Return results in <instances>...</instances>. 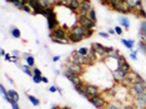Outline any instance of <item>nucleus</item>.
I'll use <instances>...</instances> for the list:
<instances>
[{
	"instance_id": "2f4dec72",
	"label": "nucleus",
	"mask_w": 146,
	"mask_h": 109,
	"mask_svg": "<svg viewBox=\"0 0 146 109\" xmlns=\"http://www.w3.org/2000/svg\"><path fill=\"white\" fill-rule=\"evenodd\" d=\"M10 3H13V4H14V5L16 6V8H19V9H23V6L25 5L24 3L21 1V0H11Z\"/></svg>"
},
{
	"instance_id": "dca6fc26",
	"label": "nucleus",
	"mask_w": 146,
	"mask_h": 109,
	"mask_svg": "<svg viewBox=\"0 0 146 109\" xmlns=\"http://www.w3.org/2000/svg\"><path fill=\"white\" fill-rule=\"evenodd\" d=\"M115 11H119L121 14H127V13H132V9L130 8L127 1H121V4L119 5V8L116 9Z\"/></svg>"
},
{
	"instance_id": "6e6d98bb",
	"label": "nucleus",
	"mask_w": 146,
	"mask_h": 109,
	"mask_svg": "<svg viewBox=\"0 0 146 109\" xmlns=\"http://www.w3.org/2000/svg\"><path fill=\"white\" fill-rule=\"evenodd\" d=\"M80 3H84V1H90V0H79Z\"/></svg>"
},
{
	"instance_id": "7ed1b4c3",
	"label": "nucleus",
	"mask_w": 146,
	"mask_h": 109,
	"mask_svg": "<svg viewBox=\"0 0 146 109\" xmlns=\"http://www.w3.org/2000/svg\"><path fill=\"white\" fill-rule=\"evenodd\" d=\"M78 24L85 26L86 29H92V30H94L95 26H96V21L91 20V19L89 18L88 15H81V14H79V16H78Z\"/></svg>"
},
{
	"instance_id": "a211bd4d",
	"label": "nucleus",
	"mask_w": 146,
	"mask_h": 109,
	"mask_svg": "<svg viewBox=\"0 0 146 109\" xmlns=\"http://www.w3.org/2000/svg\"><path fill=\"white\" fill-rule=\"evenodd\" d=\"M82 39H84V38H81V36L74 34L71 30L68 31V40L70 41V43H79V41H81Z\"/></svg>"
},
{
	"instance_id": "4d7b16f0",
	"label": "nucleus",
	"mask_w": 146,
	"mask_h": 109,
	"mask_svg": "<svg viewBox=\"0 0 146 109\" xmlns=\"http://www.w3.org/2000/svg\"><path fill=\"white\" fill-rule=\"evenodd\" d=\"M51 109H60V107H52Z\"/></svg>"
},
{
	"instance_id": "ea45409f",
	"label": "nucleus",
	"mask_w": 146,
	"mask_h": 109,
	"mask_svg": "<svg viewBox=\"0 0 146 109\" xmlns=\"http://www.w3.org/2000/svg\"><path fill=\"white\" fill-rule=\"evenodd\" d=\"M137 15L141 16V18H144V19H146V11L144 10V9H140V10L137 11Z\"/></svg>"
},
{
	"instance_id": "f704fd0d",
	"label": "nucleus",
	"mask_w": 146,
	"mask_h": 109,
	"mask_svg": "<svg viewBox=\"0 0 146 109\" xmlns=\"http://www.w3.org/2000/svg\"><path fill=\"white\" fill-rule=\"evenodd\" d=\"M89 50H90V49H88V48H79L78 49V51L80 53L81 55H84V57H86V55L89 54Z\"/></svg>"
},
{
	"instance_id": "b1692460",
	"label": "nucleus",
	"mask_w": 146,
	"mask_h": 109,
	"mask_svg": "<svg viewBox=\"0 0 146 109\" xmlns=\"http://www.w3.org/2000/svg\"><path fill=\"white\" fill-rule=\"evenodd\" d=\"M108 58L109 59H116V60H117V59L120 58V51L116 50V49H112V50L108 54Z\"/></svg>"
},
{
	"instance_id": "20e7f679",
	"label": "nucleus",
	"mask_w": 146,
	"mask_h": 109,
	"mask_svg": "<svg viewBox=\"0 0 146 109\" xmlns=\"http://www.w3.org/2000/svg\"><path fill=\"white\" fill-rule=\"evenodd\" d=\"M89 102H90V103L94 105L95 108H98V109H105V108H106V105H108V102L105 100L104 97H102L101 94L91 97L90 99H89Z\"/></svg>"
},
{
	"instance_id": "2eb2a0df",
	"label": "nucleus",
	"mask_w": 146,
	"mask_h": 109,
	"mask_svg": "<svg viewBox=\"0 0 146 109\" xmlns=\"http://www.w3.org/2000/svg\"><path fill=\"white\" fill-rule=\"evenodd\" d=\"M91 1H84V3H81V5H80V9H79V14H81V15H88L89 14V11L91 10Z\"/></svg>"
},
{
	"instance_id": "f257e3e1",
	"label": "nucleus",
	"mask_w": 146,
	"mask_h": 109,
	"mask_svg": "<svg viewBox=\"0 0 146 109\" xmlns=\"http://www.w3.org/2000/svg\"><path fill=\"white\" fill-rule=\"evenodd\" d=\"M71 31L76 35L81 36V38H90L94 30H92V29H86L85 26H82L80 24H75L71 26Z\"/></svg>"
},
{
	"instance_id": "9b49d317",
	"label": "nucleus",
	"mask_w": 146,
	"mask_h": 109,
	"mask_svg": "<svg viewBox=\"0 0 146 109\" xmlns=\"http://www.w3.org/2000/svg\"><path fill=\"white\" fill-rule=\"evenodd\" d=\"M126 77H127V73H125L124 70H121V69H119V68L115 69L114 73H112V78H114V80L119 84H121Z\"/></svg>"
},
{
	"instance_id": "49530a36",
	"label": "nucleus",
	"mask_w": 146,
	"mask_h": 109,
	"mask_svg": "<svg viewBox=\"0 0 146 109\" xmlns=\"http://www.w3.org/2000/svg\"><path fill=\"white\" fill-rule=\"evenodd\" d=\"M49 92L55 93V92H58V87H50V88H49Z\"/></svg>"
},
{
	"instance_id": "f8f14e48",
	"label": "nucleus",
	"mask_w": 146,
	"mask_h": 109,
	"mask_svg": "<svg viewBox=\"0 0 146 109\" xmlns=\"http://www.w3.org/2000/svg\"><path fill=\"white\" fill-rule=\"evenodd\" d=\"M28 5L33 9V14H34V15L40 14L41 10H42V6H41L40 3H39V0H29V4Z\"/></svg>"
},
{
	"instance_id": "c03bdc74",
	"label": "nucleus",
	"mask_w": 146,
	"mask_h": 109,
	"mask_svg": "<svg viewBox=\"0 0 146 109\" xmlns=\"http://www.w3.org/2000/svg\"><path fill=\"white\" fill-rule=\"evenodd\" d=\"M122 109H136L134 104H126V105H122Z\"/></svg>"
},
{
	"instance_id": "c9c22d12",
	"label": "nucleus",
	"mask_w": 146,
	"mask_h": 109,
	"mask_svg": "<svg viewBox=\"0 0 146 109\" xmlns=\"http://www.w3.org/2000/svg\"><path fill=\"white\" fill-rule=\"evenodd\" d=\"M54 43H58V44H69V40H65V39H51Z\"/></svg>"
},
{
	"instance_id": "c756f323",
	"label": "nucleus",
	"mask_w": 146,
	"mask_h": 109,
	"mask_svg": "<svg viewBox=\"0 0 146 109\" xmlns=\"http://www.w3.org/2000/svg\"><path fill=\"white\" fill-rule=\"evenodd\" d=\"M120 4H121V0H110V4L109 5H110V8L112 10H116Z\"/></svg>"
},
{
	"instance_id": "3c124183",
	"label": "nucleus",
	"mask_w": 146,
	"mask_h": 109,
	"mask_svg": "<svg viewBox=\"0 0 146 109\" xmlns=\"http://www.w3.org/2000/svg\"><path fill=\"white\" fill-rule=\"evenodd\" d=\"M41 80H42V83H48V82H49V80H48V78H45V77H42V78H41Z\"/></svg>"
},
{
	"instance_id": "13d9d810",
	"label": "nucleus",
	"mask_w": 146,
	"mask_h": 109,
	"mask_svg": "<svg viewBox=\"0 0 146 109\" xmlns=\"http://www.w3.org/2000/svg\"><path fill=\"white\" fill-rule=\"evenodd\" d=\"M6 1H8V3H10V1H11V0H6Z\"/></svg>"
},
{
	"instance_id": "a19ab883",
	"label": "nucleus",
	"mask_w": 146,
	"mask_h": 109,
	"mask_svg": "<svg viewBox=\"0 0 146 109\" xmlns=\"http://www.w3.org/2000/svg\"><path fill=\"white\" fill-rule=\"evenodd\" d=\"M114 29H115V33H116L117 35H121V34H122V28H121L120 25H119V26H115Z\"/></svg>"
},
{
	"instance_id": "0eeeda50",
	"label": "nucleus",
	"mask_w": 146,
	"mask_h": 109,
	"mask_svg": "<svg viewBox=\"0 0 146 109\" xmlns=\"http://www.w3.org/2000/svg\"><path fill=\"white\" fill-rule=\"evenodd\" d=\"M65 65H66V69H68V70L75 73V74H78V75H81L82 73H84V65L76 64V63H74L72 60H68V63H66Z\"/></svg>"
},
{
	"instance_id": "6ab92c4d",
	"label": "nucleus",
	"mask_w": 146,
	"mask_h": 109,
	"mask_svg": "<svg viewBox=\"0 0 146 109\" xmlns=\"http://www.w3.org/2000/svg\"><path fill=\"white\" fill-rule=\"evenodd\" d=\"M42 8H48V6H54L58 4V0H39Z\"/></svg>"
},
{
	"instance_id": "052dcab7",
	"label": "nucleus",
	"mask_w": 146,
	"mask_h": 109,
	"mask_svg": "<svg viewBox=\"0 0 146 109\" xmlns=\"http://www.w3.org/2000/svg\"><path fill=\"white\" fill-rule=\"evenodd\" d=\"M145 109H146V108H145Z\"/></svg>"
},
{
	"instance_id": "f3484780",
	"label": "nucleus",
	"mask_w": 146,
	"mask_h": 109,
	"mask_svg": "<svg viewBox=\"0 0 146 109\" xmlns=\"http://www.w3.org/2000/svg\"><path fill=\"white\" fill-rule=\"evenodd\" d=\"M86 90H88L89 95L94 97V95H99L100 94V89H99L98 85H94V84H86Z\"/></svg>"
},
{
	"instance_id": "864d4df0",
	"label": "nucleus",
	"mask_w": 146,
	"mask_h": 109,
	"mask_svg": "<svg viewBox=\"0 0 146 109\" xmlns=\"http://www.w3.org/2000/svg\"><path fill=\"white\" fill-rule=\"evenodd\" d=\"M58 92H59V94H62V90H61V89L59 88V87H58Z\"/></svg>"
},
{
	"instance_id": "473e14b6",
	"label": "nucleus",
	"mask_w": 146,
	"mask_h": 109,
	"mask_svg": "<svg viewBox=\"0 0 146 109\" xmlns=\"http://www.w3.org/2000/svg\"><path fill=\"white\" fill-rule=\"evenodd\" d=\"M139 50L142 51L144 54H146V43H144L142 40L139 41Z\"/></svg>"
},
{
	"instance_id": "a18cd8bd",
	"label": "nucleus",
	"mask_w": 146,
	"mask_h": 109,
	"mask_svg": "<svg viewBox=\"0 0 146 109\" xmlns=\"http://www.w3.org/2000/svg\"><path fill=\"white\" fill-rule=\"evenodd\" d=\"M130 58L132 59V60H136V59H137V55H136V51L135 50H132L130 53Z\"/></svg>"
},
{
	"instance_id": "79ce46f5",
	"label": "nucleus",
	"mask_w": 146,
	"mask_h": 109,
	"mask_svg": "<svg viewBox=\"0 0 146 109\" xmlns=\"http://www.w3.org/2000/svg\"><path fill=\"white\" fill-rule=\"evenodd\" d=\"M33 73H34V75H39V77H42V75H41V70H40V69H38V68H34V69H33Z\"/></svg>"
},
{
	"instance_id": "bb28decb",
	"label": "nucleus",
	"mask_w": 146,
	"mask_h": 109,
	"mask_svg": "<svg viewBox=\"0 0 146 109\" xmlns=\"http://www.w3.org/2000/svg\"><path fill=\"white\" fill-rule=\"evenodd\" d=\"M25 60H26V64H28L30 68L34 67L35 60H34V58H33V55H28V54H26L25 55Z\"/></svg>"
},
{
	"instance_id": "58836bf2",
	"label": "nucleus",
	"mask_w": 146,
	"mask_h": 109,
	"mask_svg": "<svg viewBox=\"0 0 146 109\" xmlns=\"http://www.w3.org/2000/svg\"><path fill=\"white\" fill-rule=\"evenodd\" d=\"M23 10H24L25 13H28V14H30V13H33V9H31L29 5H24V6H23Z\"/></svg>"
},
{
	"instance_id": "9d476101",
	"label": "nucleus",
	"mask_w": 146,
	"mask_h": 109,
	"mask_svg": "<svg viewBox=\"0 0 146 109\" xmlns=\"http://www.w3.org/2000/svg\"><path fill=\"white\" fill-rule=\"evenodd\" d=\"M70 60L76 63V64H80V65H84V67H86V58L84 57V55H81L78 50H74L71 53V59H70Z\"/></svg>"
},
{
	"instance_id": "f03ea898",
	"label": "nucleus",
	"mask_w": 146,
	"mask_h": 109,
	"mask_svg": "<svg viewBox=\"0 0 146 109\" xmlns=\"http://www.w3.org/2000/svg\"><path fill=\"white\" fill-rule=\"evenodd\" d=\"M129 92H130V94L132 97H137L139 94H142L146 92V82H139V83H135L132 84L130 89H129Z\"/></svg>"
},
{
	"instance_id": "09e8293b",
	"label": "nucleus",
	"mask_w": 146,
	"mask_h": 109,
	"mask_svg": "<svg viewBox=\"0 0 146 109\" xmlns=\"http://www.w3.org/2000/svg\"><path fill=\"white\" fill-rule=\"evenodd\" d=\"M60 60V57H59V55H55L54 58H52V62H59Z\"/></svg>"
},
{
	"instance_id": "a878e982",
	"label": "nucleus",
	"mask_w": 146,
	"mask_h": 109,
	"mask_svg": "<svg viewBox=\"0 0 146 109\" xmlns=\"http://www.w3.org/2000/svg\"><path fill=\"white\" fill-rule=\"evenodd\" d=\"M140 39L141 38H146V20L144 23H141V25H140Z\"/></svg>"
},
{
	"instance_id": "393cba45",
	"label": "nucleus",
	"mask_w": 146,
	"mask_h": 109,
	"mask_svg": "<svg viewBox=\"0 0 146 109\" xmlns=\"http://www.w3.org/2000/svg\"><path fill=\"white\" fill-rule=\"evenodd\" d=\"M121 43H122V44L125 45L126 48L131 49V50H132V49H134V44H135V41L132 40V39H129V40H127V39H122V40H121Z\"/></svg>"
},
{
	"instance_id": "e433bc0d",
	"label": "nucleus",
	"mask_w": 146,
	"mask_h": 109,
	"mask_svg": "<svg viewBox=\"0 0 146 109\" xmlns=\"http://www.w3.org/2000/svg\"><path fill=\"white\" fill-rule=\"evenodd\" d=\"M41 78L42 77H39V75H34V77H33V80H34V83H36V84H39V83H41Z\"/></svg>"
},
{
	"instance_id": "5701e85b",
	"label": "nucleus",
	"mask_w": 146,
	"mask_h": 109,
	"mask_svg": "<svg viewBox=\"0 0 146 109\" xmlns=\"http://www.w3.org/2000/svg\"><path fill=\"white\" fill-rule=\"evenodd\" d=\"M8 95L13 99V100H15V102H18V103H19V94H18V92H16V90H14V89H9V90H8Z\"/></svg>"
},
{
	"instance_id": "cd10ccee",
	"label": "nucleus",
	"mask_w": 146,
	"mask_h": 109,
	"mask_svg": "<svg viewBox=\"0 0 146 109\" xmlns=\"http://www.w3.org/2000/svg\"><path fill=\"white\" fill-rule=\"evenodd\" d=\"M10 33H11L13 38H15V39H18V38H20V36H21V31L19 30L18 28H11L10 29Z\"/></svg>"
},
{
	"instance_id": "de8ad7c7",
	"label": "nucleus",
	"mask_w": 146,
	"mask_h": 109,
	"mask_svg": "<svg viewBox=\"0 0 146 109\" xmlns=\"http://www.w3.org/2000/svg\"><path fill=\"white\" fill-rule=\"evenodd\" d=\"M5 59H6V60H13V57H11V55L10 54H6L5 55V57H4Z\"/></svg>"
},
{
	"instance_id": "bf43d9fd",
	"label": "nucleus",
	"mask_w": 146,
	"mask_h": 109,
	"mask_svg": "<svg viewBox=\"0 0 146 109\" xmlns=\"http://www.w3.org/2000/svg\"><path fill=\"white\" fill-rule=\"evenodd\" d=\"M121 1H127V0H121Z\"/></svg>"
},
{
	"instance_id": "4468645a",
	"label": "nucleus",
	"mask_w": 146,
	"mask_h": 109,
	"mask_svg": "<svg viewBox=\"0 0 146 109\" xmlns=\"http://www.w3.org/2000/svg\"><path fill=\"white\" fill-rule=\"evenodd\" d=\"M80 5H81V3L79 1V0H69L66 8L72 13H76V11H79V9H80Z\"/></svg>"
},
{
	"instance_id": "412c9836",
	"label": "nucleus",
	"mask_w": 146,
	"mask_h": 109,
	"mask_svg": "<svg viewBox=\"0 0 146 109\" xmlns=\"http://www.w3.org/2000/svg\"><path fill=\"white\" fill-rule=\"evenodd\" d=\"M52 13H54V9H52V6H48V8H42V10H41V13H40V15H42V16H45L46 19L50 16Z\"/></svg>"
},
{
	"instance_id": "6e6552de",
	"label": "nucleus",
	"mask_w": 146,
	"mask_h": 109,
	"mask_svg": "<svg viewBox=\"0 0 146 109\" xmlns=\"http://www.w3.org/2000/svg\"><path fill=\"white\" fill-rule=\"evenodd\" d=\"M64 77L66 79H69V80L72 83V85H79V84H81L82 82H81V79H80V75H78V74H75V73H72L70 70H66L64 72Z\"/></svg>"
},
{
	"instance_id": "7c9ffc66",
	"label": "nucleus",
	"mask_w": 146,
	"mask_h": 109,
	"mask_svg": "<svg viewBox=\"0 0 146 109\" xmlns=\"http://www.w3.org/2000/svg\"><path fill=\"white\" fill-rule=\"evenodd\" d=\"M105 109H122L121 104L120 103H108V105H106Z\"/></svg>"
},
{
	"instance_id": "8fccbe9b",
	"label": "nucleus",
	"mask_w": 146,
	"mask_h": 109,
	"mask_svg": "<svg viewBox=\"0 0 146 109\" xmlns=\"http://www.w3.org/2000/svg\"><path fill=\"white\" fill-rule=\"evenodd\" d=\"M109 34H111V35L116 34V33H115V29H110V30H109Z\"/></svg>"
},
{
	"instance_id": "4c0bfd02",
	"label": "nucleus",
	"mask_w": 146,
	"mask_h": 109,
	"mask_svg": "<svg viewBox=\"0 0 146 109\" xmlns=\"http://www.w3.org/2000/svg\"><path fill=\"white\" fill-rule=\"evenodd\" d=\"M0 92H1V95H3V97H6V95H8V90L5 89L4 85H0Z\"/></svg>"
},
{
	"instance_id": "39448f33",
	"label": "nucleus",
	"mask_w": 146,
	"mask_h": 109,
	"mask_svg": "<svg viewBox=\"0 0 146 109\" xmlns=\"http://www.w3.org/2000/svg\"><path fill=\"white\" fill-rule=\"evenodd\" d=\"M50 38L51 39H65L68 40V31L65 30L64 26H58L52 31H50Z\"/></svg>"
},
{
	"instance_id": "aec40b11",
	"label": "nucleus",
	"mask_w": 146,
	"mask_h": 109,
	"mask_svg": "<svg viewBox=\"0 0 146 109\" xmlns=\"http://www.w3.org/2000/svg\"><path fill=\"white\" fill-rule=\"evenodd\" d=\"M119 24L121 26H124L125 29L130 28V20H129V18H126V16H120V18H119Z\"/></svg>"
},
{
	"instance_id": "423d86ee",
	"label": "nucleus",
	"mask_w": 146,
	"mask_h": 109,
	"mask_svg": "<svg viewBox=\"0 0 146 109\" xmlns=\"http://www.w3.org/2000/svg\"><path fill=\"white\" fill-rule=\"evenodd\" d=\"M91 48L96 51V54H98V59L104 60V59L108 58V53H106V50H105V47L102 44H100V43H92Z\"/></svg>"
},
{
	"instance_id": "c85d7f7f",
	"label": "nucleus",
	"mask_w": 146,
	"mask_h": 109,
	"mask_svg": "<svg viewBox=\"0 0 146 109\" xmlns=\"http://www.w3.org/2000/svg\"><path fill=\"white\" fill-rule=\"evenodd\" d=\"M28 99H29V102L34 105V107H38V105L40 104V100H39L38 98H35L34 95H28Z\"/></svg>"
},
{
	"instance_id": "5fc2aeb1",
	"label": "nucleus",
	"mask_w": 146,
	"mask_h": 109,
	"mask_svg": "<svg viewBox=\"0 0 146 109\" xmlns=\"http://www.w3.org/2000/svg\"><path fill=\"white\" fill-rule=\"evenodd\" d=\"M60 109H71L70 107H62V108H60Z\"/></svg>"
},
{
	"instance_id": "603ef678",
	"label": "nucleus",
	"mask_w": 146,
	"mask_h": 109,
	"mask_svg": "<svg viewBox=\"0 0 146 109\" xmlns=\"http://www.w3.org/2000/svg\"><path fill=\"white\" fill-rule=\"evenodd\" d=\"M0 54H1V55H4V57L6 55V53H5V50H4V49H1V50H0Z\"/></svg>"
},
{
	"instance_id": "ddd939ff",
	"label": "nucleus",
	"mask_w": 146,
	"mask_h": 109,
	"mask_svg": "<svg viewBox=\"0 0 146 109\" xmlns=\"http://www.w3.org/2000/svg\"><path fill=\"white\" fill-rule=\"evenodd\" d=\"M58 26H59V21H58V19H56V14L54 11L48 18V28H49V30H50V31H52L54 29L58 28Z\"/></svg>"
},
{
	"instance_id": "1a4fd4ad",
	"label": "nucleus",
	"mask_w": 146,
	"mask_h": 109,
	"mask_svg": "<svg viewBox=\"0 0 146 109\" xmlns=\"http://www.w3.org/2000/svg\"><path fill=\"white\" fill-rule=\"evenodd\" d=\"M134 105L136 109H145L146 108V92L142 94H139L134 98Z\"/></svg>"
},
{
	"instance_id": "37998d69",
	"label": "nucleus",
	"mask_w": 146,
	"mask_h": 109,
	"mask_svg": "<svg viewBox=\"0 0 146 109\" xmlns=\"http://www.w3.org/2000/svg\"><path fill=\"white\" fill-rule=\"evenodd\" d=\"M99 35L104 39H108L109 38V33H105V31H99Z\"/></svg>"
},
{
	"instance_id": "4be33fe9",
	"label": "nucleus",
	"mask_w": 146,
	"mask_h": 109,
	"mask_svg": "<svg viewBox=\"0 0 146 109\" xmlns=\"http://www.w3.org/2000/svg\"><path fill=\"white\" fill-rule=\"evenodd\" d=\"M20 68L23 69V72H24L26 75H29V77H34V73H33V70H30V67H29L28 64H20Z\"/></svg>"
},
{
	"instance_id": "72a5a7b5",
	"label": "nucleus",
	"mask_w": 146,
	"mask_h": 109,
	"mask_svg": "<svg viewBox=\"0 0 146 109\" xmlns=\"http://www.w3.org/2000/svg\"><path fill=\"white\" fill-rule=\"evenodd\" d=\"M88 16L91 19V20H94V21H96V11H95V9L94 8H91V10L89 11V14H88Z\"/></svg>"
}]
</instances>
